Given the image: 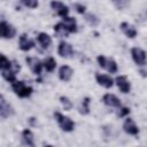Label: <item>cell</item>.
<instances>
[{
    "instance_id": "obj_1",
    "label": "cell",
    "mask_w": 147,
    "mask_h": 147,
    "mask_svg": "<svg viewBox=\"0 0 147 147\" xmlns=\"http://www.w3.org/2000/svg\"><path fill=\"white\" fill-rule=\"evenodd\" d=\"M11 88L15 92V94L20 98H29L33 91L31 86H28L22 80H15L14 83H11Z\"/></svg>"
},
{
    "instance_id": "obj_2",
    "label": "cell",
    "mask_w": 147,
    "mask_h": 147,
    "mask_svg": "<svg viewBox=\"0 0 147 147\" xmlns=\"http://www.w3.org/2000/svg\"><path fill=\"white\" fill-rule=\"evenodd\" d=\"M54 118L56 119L59 126H60L63 131H65V132H71V131L75 129V122H74L70 117H68V116H65V115H63V114H61V113H59V111H55V113H54Z\"/></svg>"
},
{
    "instance_id": "obj_3",
    "label": "cell",
    "mask_w": 147,
    "mask_h": 147,
    "mask_svg": "<svg viewBox=\"0 0 147 147\" xmlns=\"http://www.w3.org/2000/svg\"><path fill=\"white\" fill-rule=\"evenodd\" d=\"M96 60H98L99 65H100L101 68L106 69L108 72H110V74L117 72V69H118V68H117V63L115 62V60L109 59V57H106L105 55H99Z\"/></svg>"
},
{
    "instance_id": "obj_4",
    "label": "cell",
    "mask_w": 147,
    "mask_h": 147,
    "mask_svg": "<svg viewBox=\"0 0 147 147\" xmlns=\"http://www.w3.org/2000/svg\"><path fill=\"white\" fill-rule=\"evenodd\" d=\"M16 34V29L14 28L13 24L6 22V21H1L0 23V36L3 39H11L14 38Z\"/></svg>"
},
{
    "instance_id": "obj_5",
    "label": "cell",
    "mask_w": 147,
    "mask_h": 147,
    "mask_svg": "<svg viewBox=\"0 0 147 147\" xmlns=\"http://www.w3.org/2000/svg\"><path fill=\"white\" fill-rule=\"evenodd\" d=\"M131 56L138 65H145L146 64L147 55H146V52L144 49H141L139 47H133L131 49Z\"/></svg>"
},
{
    "instance_id": "obj_6",
    "label": "cell",
    "mask_w": 147,
    "mask_h": 147,
    "mask_svg": "<svg viewBox=\"0 0 147 147\" xmlns=\"http://www.w3.org/2000/svg\"><path fill=\"white\" fill-rule=\"evenodd\" d=\"M14 108L10 106V103H8L6 101V99L3 98V95L0 96V116L2 119L8 118L10 116L14 115Z\"/></svg>"
},
{
    "instance_id": "obj_7",
    "label": "cell",
    "mask_w": 147,
    "mask_h": 147,
    "mask_svg": "<svg viewBox=\"0 0 147 147\" xmlns=\"http://www.w3.org/2000/svg\"><path fill=\"white\" fill-rule=\"evenodd\" d=\"M25 61H26L29 68L31 69V71L34 75H40V72H41V70L44 68V62H41L37 57H26Z\"/></svg>"
},
{
    "instance_id": "obj_8",
    "label": "cell",
    "mask_w": 147,
    "mask_h": 147,
    "mask_svg": "<svg viewBox=\"0 0 147 147\" xmlns=\"http://www.w3.org/2000/svg\"><path fill=\"white\" fill-rule=\"evenodd\" d=\"M115 83L122 93H129L131 91V83L126 76H123V75L117 76L115 79Z\"/></svg>"
},
{
    "instance_id": "obj_9",
    "label": "cell",
    "mask_w": 147,
    "mask_h": 147,
    "mask_svg": "<svg viewBox=\"0 0 147 147\" xmlns=\"http://www.w3.org/2000/svg\"><path fill=\"white\" fill-rule=\"evenodd\" d=\"M51 7H52V9L59 15V16H61V17H65V16H68V14H69V8H68V6H65L63 2H61V1H56V0H53L52 2H51Z\"/></svg>"
},
{
    "instance_id": "obj_10",
    "label": "cell",
    "mask_w": 147,
    "mask_h": 147,
    "mask_svg": "<svg viewBox=\"0 0 147 147\" xmlns=\"http://www.w3.org/2000/svg\"><path fill=\"white\" fill-rule=\"evenodd\" d=\"M57 53H59V55L61 57H65V59L70 57L72 55V53H74V49H72L71 44H69V42H67L64 40L61 41L59 44V47H57Z\"/></svg>"
},
{
    "instance_id": "obj_11",
    "label": "cell",
    "mask_w": 147,
    "mask_h": 147,
    "mask_svg": "<svg viewBox=\"0 0 147 147\" xmlns=\"http://www.w3.org/2000/svg\"><path fill=\"white\" fill-rule=\"evenodd\" d=\"M123 130L125 133L127 134H131V136H137L139 133V129H138V125L136 124V122L132 119V118H126L123 123Z\"/></svg>"
},
{
    "instance_id": "obj_12",
    "label": "cell",
    "mask_w": 147,
    "mask_h": 147,
    "mask_svg": "<svg viewBox=\"0 0 147 147\" xmlns=\"http://www.w3.org/2000/svg\"><path fill=\"white\" fill-rule=\"evenodd\" d=\"M33 46H34V41H33L32 39H30V38L28 37V34L23 33V34L20 36V38H18V47H20L22 51L28 52V51H30Z\"/></svg>"
},
{
    "instance_id": "obj_13",
    "label": "cell",
    "mask_w": 147,
    "mask_h": 147,
    "mask_svg": "<svg viewBox=\"0 0 147 147\" xmlns=\"http://www.w3.org/2000/svg\"><path fill=\"white\" fill-rule=\"evenodd\" d=\"M95 79L96 83L101 86H103L105 88H110L114 85V79L108 76V75H103V74H96L95 75Z\"/></svg>"
},
{
    "instance_id": "obj_14",
    "label": "cell",
    "mask_w": 147,
    "mask_h": 147,
    "mask_svg": "<svg viewBox=\"0 0 147 147\" xmlns=\"http://www.w3.org/2000/svg\"><path fill=\"white\" fill-rule=\"evenodd\" d=\"M102 101L108 107H114V108H119L121 107V100L115 94H111V93L105 94L103 98H102Z\"/></svg>"
},
{
    "instance_id": "obj_15",
    "label": "cell",
    "mask_w": 147,
    "mask_h": 147,
    "mask_svg": "<svg viewBox=\"0 0 147 147\" xmlns=\"http://www.w3.org/2000/svg\"><path fill=\"white\" fill-rule=\"evenodd\" d=\"M121 30H122V32L127 37V38H134L136 36H137V29L131 24V23H129V22H122L121 23Z\"/></svg>"
},
{
    "instance_id": "obj_16",
    "label": "cell",
    "mask_w": 147,
    "mask_h": 147,
    "mask_svg": "<svg viewBox=\"0 0 147 147\" xmlns=\"http://www.w3.org/2000/svg\"><path fill=\"white\" fill-rule=\"evenodd\" d=\"M74 75V70L69 65H62L59 69V78L62 82H69Z\"/></svg>"
},
{
    "instance_id": "obj_17",
    "label": "cell",
    "mask_w": 147,
    "mask_h": 147,
    "mask_svg": "<svg viewBox=\"0 0 147 147\" xmlns=\"http://www.w3.org/2000/svg\"><path fill=\"white\" fill-rule=\"evenodd\" d=\"M64 26L69 30L70 33H75L77 31V22L74 17H70V16H65V17H62V21H61Z\"/></svg>"
},
{
    "instance_id": "obj_18",
    "label": "cell",
    "mask_w": 147,
    "mask_h": 147,
    "mask_svg": "<svg viewBox=\"0 0 147 147\" xmlns=\"http://www.w3.org/2000/svg\"><path fill=\"white\" fill-rule=\"evenodd\" d=\"M22 141H23V144L26 145V146H31V147L34 146L33 133H32L31 130H29V129L23 130V132H22Z\"/></svg>"
},
{
    "instance_id": "obj_19",
    "label": "cell",
    "mask_w": 147,
    "mask_h": 147,
    "mask_svg": "<svg viewBox=\"0 0 147 147\" xmlns=\"http://www.w3.org/2000/svg\"><path fill=\"white\" fill-rule=\"evenodd\" d=\"M37 39H38V42H39L44 48H47V47H49V46L52 45V38H51V36L47 34L46 32H40V33L38 34Z\"/></svg>"
},
{
    "instance_id": "obj_20",
    "label": "cell",
    "mask_w": 147,
    "mask_h": 147,
    "mask_svg": "<svg viewBox=\"0 0 147 147\" xmlns=\"http://www.w3.org/2000/svg\"><path fill=\"white\" fill-rule=\"evenodd\" d=\"M1 75H2V77H3L7 82H9V83H14L15 80H17V79H16V72H15L14 70H11L10 68L2 69V70H1Z\"/></svg>"
},
{
    "instance_id": "obj_21",
    "label": "cell",
    "mask_w": 147,
    "mask_h": 147,
    "mask_svg": "<svg viewBox=\"0 0 147 147\" xmlns=\"http://www.w3.org/2000/svg\"><path fill=\"white\" fill-rule=\"evenodd\" d=\"M54 31H55V33H56L57 36H60V37H67V36L70 33L69 30L64 26V24H63L62 22H60V23H57V24L54 25Z\"/></svg>"
},
{
    "instance_id": "obj_22",
    "label": "cell",
    "mask_w": 147,
    "mask_h": 147,
    "mask_svg": "<svg viewBox=\"0 0 147 147\" xmlns=\"http://www.w3.org/2000/svg\"><path fill=\"white\" fill-rule=\"evenodd\" d=\"M44 68H45L46 71L52 72L56 68V61H55V59L52 57V56L45 59V61H44Z\"/></svg>"
},
{
    "instance_id": "obj_23",
    "label": "cell",
    "mask_w": 147,
    "mask_h": 147,
    "mask_svg": "<svg viewBox=\"0 0 147 147\" xmlns=\"http://www.w3.org/2000/svg\"><path fill=\"white\" fill-rule=\"evenodd\" d=\"M79 113L82 115H86L90 113V98H85L79 107Z\"/></svg>"
},
{
    "instance_id": "obj_24",
    "label": "cell",
    "mask_w": 147,
    "mask_h": 147,
    "mask_svg": "<svg viewBox=\"0 0 147 147\" xmlns=\"http://www.w3.org/2000/svg\"><path fill=\"white\" fill-rule=\"evenodd\" d=\"M85 21L90 24V25H92V26H96L98 24H99V18L94 15V14H91V13H88V14H85Z\"/></svg>"
},
{
    "instance_id": "obj_25",
    "label": "cell",
    "mask_w": 147,
    "mask_h": 147,
    "mask_svg": "<svg viewBox=\"0 0 147 147\" xmlns=\"http://www.w3.org/2000/svg\"><path fill=\"white\" fill-rule=\"evenodd\" d=\"M60 102H61V105L63 106L64 110H70V109L72 108V102L70 101V99H69L68 96H64V95L60 96Z\"/></svg>"
},
{
    "instance_id": "obj_26",
    "label": "cell",
    "mask_w": 147,
    "mask_h": 147,
    "mask_svg": "<svg viewBox=\"0 0 147 147\" xmlns=\"http://www.w3.org/2000/svg\"><path fill=\"white\" fill-rule=\"evenodd\" d=\"M10 63L11 61H9L3 54L0 56V69H7V68H10Z\"/></svg>"
},
{
    "instance_id": "obj_27",
    "label": "cell",
    "mask_w": 147,
    "mask_h": 147,
    "mask_svg": "<svg viewBox=\"0 0 147 147\" xmlns=\"http://www.w3.org/2000/svg\"><path fill=\"white\" fill-rule=\"evenodd\" d=\"M22 3L28 8H37L39 6L38 0H22Z\"/></svg>"
},
{
    "instance_id": "obj_28",
    "label": "cell",
    "mask_w": 147,
    "mask_h": 147,
    "mask_svg": "<svg viewBox=\"0 0 147 147\" xmlns=\"http://www.w3.org/2000/svg\"><path fill=\"white\" fill-rule=\"evenodd\" d=\"M10 69L11 70H14L16 74L21 70V65H20V63L17 62V61H11V63H10Z\"/></svg>"
},
{
    "instance_id": "obj_29",
    "label": "cell",
    "mask_w": 147,
    "mask_h": 147,
    "mask_svg": "<svg viewBox=\"0 0 147 147\" xmlns=\"http://www.w3.org/2000/svg\"><path fill=\"white\" fill-rule=\"evenodd\" d=\"M129 114H130V109L127 107H122L121 110H119V113H118V116L119 117H124V116H126Z\"/></svg>"
},
{
    "instance_id": "obj_30",
    "label": "cell",
    "mask_w": 147,
    "mask_h": 147,
    "mask_svg": "<svg viewBox=\"0 0 147 147\" xmlns=\"http://www.w3.org/2000/svg\"><path fill=\"white\" fill-rule=\"evenodd\" d=\"M75 8H76V10H77L79 14H85L86 7H85L84 5H80V3H76V5H75Z\"/></svg>"
}]
</instances>
